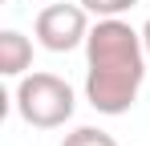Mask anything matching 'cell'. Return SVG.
<instances>
[{
    "label": "cell",
    "instance_id": "obj_1",
    "mask_svg": "<svg viewBox=\"0 0 150 146\" xmlns=\"http://www.w3.org/2000/svg\"><path fill=\"white\" fill-rule=\"evenodd\" d=\"M146 81V45L122 16H105L85 37V97L98 114H126Z\"/></svg>",
    "mask_w": 150,
    "mask_h": 146
},
{
    "label": "cell",
    "instance_id": "obj_2",
    "mask_svg": "<svg viewBox=\"0 0 150 146\" xmlns=\"http://www.w3.org/2000/svg\"><path fill=\"white\" fill-rule=\"evenodd\" d=\"M73 89L57 73H28L16 85V114L37 130H57L73 118Z\"/></svg>",
    "mask_w": 150,
    "mask_h": 146
},
{
    "label": "cell",
    "instance_id": "obj_3",
    "mask_svg": "<svg viewBox=\"0 0 150 146\" xmlns=\"http://www.w3.org/2000/svg\"><path fill=\"white\" fill-rule=\"evenodd\" d=\"M89 12L81 4H49L37 12V41L49 53H69V49L85 45L89 37Z\"/></svg>",
    "mask_w": 150,
    "mask_h": 146
},
{
    "label": "cell",
    "instance_id": "obj_4",
    "mask_svg": "<svg viewBox=\"0 0 150 146\" xmlns=\"http://www.w3.org/2000/svg\"><path fill=\"white\" fill-rule=\"evenodd\" d=\"M28 65H33L28 37L16 33V28H4V33H0V73H4V77H21Z\"/></svg>",
    "mask_w": 150,
    "mask_h": 146
},
{
    "label": "cell",
    "instance_id": "obj_5",
    "mask_svg": "<svg viewBox=\"0 0 150 146\" xmlns=\"http://www.w3.org/2000/svg\"><path fill=\"white\" fill-rule=\"evenodd\" d=\"M61 146H118L105 130H98V126H81V130H73V134H65V142Z\"/></svg>",
    "mask_w": 150,
    "mask_h": 146
},
{
    "label": "cell",
    "instance_id": "obj_6",
    "mask_svg": "<svg viewBox=\"0 0 150 146\" xmlns=\"http://www.w3.org/2000/svg\"><path fill=\"white\" fill-rule=\"evenodd\" d=\"M138 0H81V8L85 12H93L98 21H105V16H122V12H130Z\"/></svg>",
    "mask_w": 150,
    "mask_h": 146
},
{
    "label": "cell",
    "instance_id": "obj_7",
    "mask_svg": "<svg viewBox=\"0 0 150 146\" xmlns=\"http://www.w3.org/2000/svg\"><path fill=\"white\" fill-rule=\"evenodd\" d=\"M142 45H146V57H150V21L142 24Z\"/></svg>",
    "mask_w": 150,
    "mask_h": 146
}]
</instances>
